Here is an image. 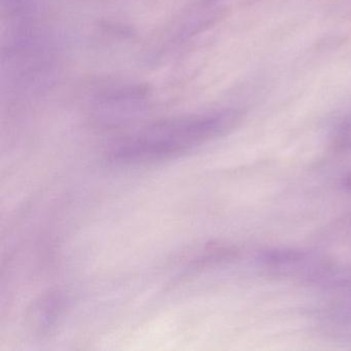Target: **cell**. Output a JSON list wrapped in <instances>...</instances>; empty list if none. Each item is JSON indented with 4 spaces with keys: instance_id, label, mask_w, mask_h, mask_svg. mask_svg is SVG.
Masks as SVG:
<instances>
[{
    "instance_id": "6da1fadb",
    "label": "cell",
    "mask_w": 351,
    "mask_h": 351,
    "mask_svg": "<svg viewBox=\"0 0 351 351\" xmlns=\"http://www.w3.org/2000/svg\"><path fill=\"white\" fill-rule=\"evenodd\" d=\"M241 119L236 110L178 117L155 123L125 139L110 156L118 163H145L180 156L231 131Z\"/></svg>"
},
{
    "instance_id": "7a4b0ae2",
    "label": "cell",
    "mask_w": 351,
    "mask_h": 351,
    "mask_svg": "<svg viewBox=\"0 0 351 351\" xmlns=\"http://www.w3.org/2000/svg\"><path fill=\"white\" fill-rule=\"evenodd\" d=\"M147 92L141 86H125L106 90L98 96L95 112L104 122H123L143 110Z\"/></svg>"
}]
</instances>
